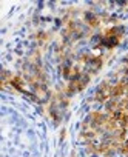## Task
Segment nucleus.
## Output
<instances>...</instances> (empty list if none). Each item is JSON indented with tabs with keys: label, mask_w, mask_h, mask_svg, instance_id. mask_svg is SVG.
I'll return each instance as SVG.
<instances>
[{
	"label": "nucleus",
	"mask_w": 128,
	"mask_h": 157,
	"mask_svg": "<svg viewBox=\"0 0 128 157\" xmlns=\"http://www.w3.org/2000/svg\"><path fill=\"white\" fill-rule=\"evenodd\" d=\"M126 149H128V143H126Z\"/></svg>",
	"instance_id": "obj_1"
}]
</instances>
